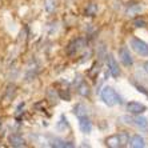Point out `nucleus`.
I'll return each instance as SVG.
<instances>
[{
	"label": "nucleus",
	"instance_id": "1",
	"mask_svg": "<svg viewBox=\"0 0 148 148\" xmlns=\"http://www.w3.org/2000/svg\"><path fill=\"white\" fill-rule=\"evenodd\" d=\"M101 100L107 104L108 107H114L115 104L121 103L120 96L115 92L114 88H111V87H108V86L104 87L103 91H101Z\"/></svg>",
	"mask_w": 148,
	"mask_h": 148
},
{
	"label": "nucleus",
	"instance_id": "16",
	"mask_svg": "<svg viewBox=\"0 0 148 148\" xmlns=\"http://www.w3.org/2000/svg\"><path fill=\"white\" fill-rule=\"evenodd\" d=\"M96 11H97L96 5H95L93 3H91L90 5H88V8L86 10V14H87V15H90V16H93V15L96 14Z\"/></svg>",
	"mask_w": 148,
	"mask_h": 148
},
{
	"label": "nucleus",
	"instance_id": "9",
	"mask_svg": "<svg viewBox=\"0 0 148 148\" xmlns=\"http://www.w3.org/2000/svg\"><path fill=\"white\" fill-rule=\"evenodd\" d=\"M130 143V145L134 148H143L145 145V140L143 136H140V135H134L131 138V140L128 141Z\"/></svg>",
	"mask_w": 148,
	"mask_h": 148
},
{
	"label": "nucleus",
	"instance_id": "20",
	"mask_svg": "<svg viewBox=\"0 0 148 148\" xmlns=\"http://www.w3.org/2000/svg\"><path fill=\"white\" fill-rule=\"evenodd\" d=\"M144 69H145V72L148 73V62H145V63H144Z\"/></svg>",
	"mask_w": 148,
	"mask_h": 148
},
{
	"label": "nucleus",
	"instance_id": "17",
	"mask_svg": "<svg viewBox=\"0 0 148 148\" xmlns=\"http://www.w3.org/2000/svg\"><path fill=\"white\" fill-rule=\"evenodd\" d=\"M51 1H55V0H45V3H47L45 4V8H47L49 12L55 10V4H51Z\"/></svg>",
	"mask_w": 148,
	"mask_h": 148
},
{
	"label": "nucleus",
	"instance_id": "10",
	"mask_svg": "<svg viewBox=\"0 0 148 148\" xmlns=\"http://www.w3.org/2000/svg\"><path fill=\"white\" fill-rule=\"evenodd\" d=\"M51 145L52 147H56V148H71L73 147V144H71V143H68V141L66 140H62V139H52L51 141Z\"/></svg>",
	"mask_w": 148,
	"mask_h": 148
},
{
	"label": "nucleus",
	"instance_id": "13",
	"mask_svg": "<svg viewBox=\"0 0 148 148\" xmlns=\"http://www.w3.org/2000/svg\"><path fill=\"white\" fill-rule=\"evenodd\" d=\"M73 114L76 115V116H83V115H87V108L84 104H76L75 108H73Z\"/></svg>",
	"mask_w": 148,
	"mask_h": 148
},
{
	"label": "nucleus",
	"instance_id": "11",
	"mask_svg": "<svg viewBox=\"0 0 148 148\" xmlns=\"http://www.w3.org/2000/svg\"><path fill=\"white\" fill-rule=\"evenodd\" d=\"M130 121H134L135 125H138V127H140V128H147L148 127L147 117L140 116V115H138V116L135 117V119H132V120H130Z\"/></svg>",
	"mask_w": 148,
	"mask_h": 148
},
{
	"label": "nucleus",
	"instance_id": "18",
	"mask_svg": "<svg viewBox=\"0 0 148 148\" xmlns=\"http://www.w3.org/2000/svg\"><path fill=\"white\" fill-rule=\"evenodd\" d=\"M134 24H135V27H145V21L143 20V19H136V20L134 21Z\"/></svg>",
	"mask_w": 148,
	"mask_h": 148
},
{
	"label": "nucleus",
	"instance_id": "8",
	"mask_svg": "<svg viewBox=\"0 0 148 148\" xmlns=\"http://www.w3.org/2000/svg\"><path fill=\"white\" fill-rule=\"evenodd\" d=\"M10 144L12 147H16V148H20V147H25V140L21 138L20 135H11L10 136Z\"/></svg>",
	"mask_w": 148,
	"mask_h": 148
},
{
	"label": "nucleus",
	"instance_id": "5",
	"mask_svg": "<svg viewBox=\"0 0 148 148\" xmlns=\"http://www.w3.org/2000/svg\"><path fill=\"white\" fill-rule=\"evenodd\" d=\"M119 58H120L121 63H123L125 67H131L132 64H134L132 56H131V53H130L127 47H121V48L119 49Z\"/></svg>",
	"mask_w": 148,
	"mask_h": 148
},
{
	"label": "nucleus",
	"instance_id": "7",
	"mask_svg": "<svg viewBox=\"0 0 148 148\" xmlns=\"http://www.w3.org/2000/svg\"><path fill=\"white\" fill-rule=\"evenodd\" d=\"M145 110H147V108H145L144 104L138 103V101H130V103L127 104V111L130 114L140 115V114H143Z\"/></svg>",
	"mask_w": 148,
	"mask_h": 148
},
{
	"label": "nucleus",
	"instance_id": "2",
	"mask_svg": "<svg viewBox=\"0 0 148 148\" xmlns=\"http://www.w3.org/2000/svg\"><path fill=\"white\" fill-rule=\"evenodd\" d=\"M131 47L138 55L140 56H148V44L139 38L131 39Z\"/></svg>",
	"mask_w": 148,
	"mask_h": 148
},
{
	"label": "nucleus",
	"instance_id": "14",
	"mask_svg": "<svg viewBox=\"0 0 148 148\" xmlns=\"http://www.w3.org/2000/svg\"><path fill=\"white\" fill-rule=\"evenodd\" d=\"M77 92H79L82 96H88V95H90V87L87 86V83H82V84L77 87Z\"/></svg>",
	"mask_w": 148,
	"mask_h": 148
},
{
	"label": "nucleus",
	"instance_id": "12",
	"mask_svg": "<svg viewBox=\"0 0 148 148\" xmlns=\"http://www.w3.org/2000/svg\"><path fill=\"white\" fill-rule=\"evenodd\" d=\"M106 144L112 148L120 147V144H119V135H112V136H110V138L106 140Z\"/></svg>",
	"mask_w": 148,
	"mask_h": 148
},
{
	"label": "nucleus",
	"instance_id": "3",
	"mask_svg": "<svg viewBox=\"0 0 148 148\" xmlns=\"http://www.w3.org/2000/svg\"><path fill=\"white\" fill-rule=\"evenodd\" d=\"M107 66H108V71L111 72L112 77H119L120 76V68H119V64L115 60V58L112 55H108V59H107Z\"/></svg>",
	"mask_w": 148,
	"mask_h": 148
},
{
	"label": "nucleus",
	"instance_id": "19",
	"mask_svg": "<svg viewBox=\"0 0 148 148\" xmlns=\"http://www.w3.org/2000/svg\"><path fill=\"white\" fill-rule=\"evenodd\" d=\"M136 88H138V91H140V92H143L144 95H147V96H148V92L145 91V88H143L141 86H138V84H136Z\"/></svg>",
	"mask_w": 148,
	"mask_h": 148
},
{
	"label": "nucleus",
	"instance_id": "6",
	"mask_svg": "<svg viewBox=\"0 0 148 148\" xmlns=\"http://www.w3.org/2000/svg\"><path fill=\"white\" fill-rule=\"evenodd\" d=\"M79 127L83 134H90L92 131V123H91L90 117L87 116V115L79 116Z\"/></svg>",
	"mask_w": 148,
	"mask_h": 148
},
{
	"label": "nucleus",
	"instance_id": "4",
	"mask_svg": "<svg viewBox=\"0 0 148 148\" xmlns=\"http://www.w3.org/2000/svg\"><path fill=\"white\" fill-rule=\"evenodd\" d=\"M84 44H86L84 39H82V38L75 39V40L71 41L68 44V47H67V53H68V55H75L76 52L80 51V49L84 47Z\"/></svg>",
	"mask_w": 148,
	"mask_h": 148
},
{
	"label": "nucleus",
	"instance_id": "15",
	"mask_svg": "<svg viewBox=\"0 0 148 148\" xmlns=\"http://www.w3.org/2000/svg\"><path fill=\"white\" fill-rule=\"evenodd\" d=\"M128 141H130V138H128L127 134H119V144H120V147L127 145Z\"/></svg>",
	"mask_w": 148,
	"mask_h": 148
}]
</instances>
